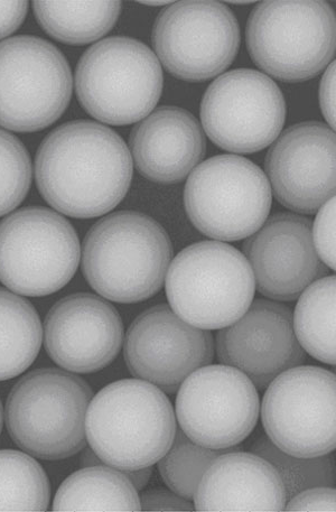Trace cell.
Segmentation results:
<instances>
[{
    "instance_id": "obj_14",
    "label": "cell",
    "mask_w": 336,
    "mask_h": 512,
    "mask_svg": "<svg viewBox=\"0 0 336 512\" xmlns=\"http://www.w3.org/2000/svg\"><path fill=\"white\" fill-rule=\"evenodd\" d=\"M156 57L174 77L205 81L219 76L236 59L240 29L235 14L217 2H179L158 16Z\"/></svg>"
},
{
    "instance_id": "obj_9",
    "label": "cell",
    "mask_w": 336,
    "mask_h": 512,
    "mask_svg": "<svg viewBox=\"0 0 336 512\" xmlns=\"http://www.w3.org/2000/svg\"><path fill=\"white\" fill-rule=\"evenodd\" d=\"M79 262L77 232L59 213L26 208L0 223V282L17 294L60 291L76 274Z\"/></svg>"
},
{
    "instance_id": "obj_19",
    "label": "cell",
    "mask_w": 336,
    "mask_h": 512,
    "mask_svg": "<svg viewBox=\"0 0 336 512\" xmlns=\"http://www.w3.org/2000/svg\"><path fill=\"white\" fill-rule=\"evenodd\" d=\"M44 340L56 365L76 374H92L118 356L124 324L105 300L74 294L52 307L45 320Z\"/></svg>"
},
{
    "instance_id": "obj_13",
    "label": "cell",
    "mask_w": 336,
    "mask_h": 512,
    "mask_svg": "<svg viewBox=\"0 0 336 512\" xmlns=\"http://www.w3.org/2000/svg\"><path fill=\"white\" fill-rule=\"evenodd\" d=\"M282 91L266 74L235 70L212 82L201 120L211 141L232 153L251 154L273 144L285 124Z\"/></svg>"
},
{
    "instance_id": "obj_23",
    "label": "cell",
    "mask_w": 336,
    "mask_h": 512,
    "mask_svg": "<svg viewBox=\"0 0 336 512\" xmlns=\"http://www.w3.org/2000/svg\"><path fill=\"white\" fill-rule=\"evenodd\" d=\"M42 343V325L33 305L0 288V381L23 374Z\"/></svg>"
},
{
    "instance_id": "obj_31",
    "label": "cell",
    "mask_w": 336,
    "mask_h": 512,
    "mask_svg": "<svg viewBox=\"0 0 336 512\" xmlns=\"http://www.w3.org/2000/svg\"><path fill=\"white\" fill-rule=\"evenodd\" d=\"M285 511L336 510V492L330 486L308 488L286 502Z\"/></svg>"
},
{
    "instance_id": "obj_17",
    "label": "cell",
    "mask_w": 336,
    "mask_h": 512,
    "mask_svg": "<svg viewBox=\"0 0 336 512\" xmlns=\"http://www.w3.org/2000/svg\"><path fill=\"white\" fill-rule=\"evenodd\" d=\"M216 351L222 365L241 371L257 389L306 361L291 309L272 300L252 302L238 321L220 330Z\"/></svg>"
},
{
    "instance_id": "obj_35",
    "label": "cell",
    "mask_w": 336,
    "mask_h": 512,
    "mask_svg": "<svg viewBox=\"0 0 336 512\" xmlns=\"http://www.w3.org/2000/svg\"><path fill=\"white\" fill-rule=\"evenodd\" d=\"M123 472L138 492L146 488L149 480H151L153 476L152 467Z\"/></svg>"
},
{
    "instance_id": "obj_25",
    "label": "cell",
    "mask_w": 336,
    "mask_h": 512,
    "mask_svg": "<svg viewBox=\"0 0 336 512\" xmlns=\"http://www.w3.org/2000/svg\"><path fill=\"white\" fill-rule=\"evenodd\" d=\"M335 277L325 276L298 297L293 327L304 351L335 365Z\"/></svg>"
},
{
    "instance_id": "obj_26",
    "label": "cell",
    "mask_w": 336,
    "mask_h": 512,
    "mask_svg": "<svg viewBox=\"0 0 336 512\" xmlns=\"http://www.w3.org/2000/svg\"><path fill=\"white\" fill-rule=\"evenodd\" d=\"M50 493L45 471L30 455L0 451V511H45Z\"/></svg>"
},
{
    "instance_id": "obj_6",
    "label": "cell",
    "mask_w": 336,
    "mask_h": 512,
    "mask_svg": "<svg viewBox=\"0 0 336 512\" xmlns=\"http://www.w3.org/2000/svg\"><path fill=\"white\" fill-rule=\"evenodd\" d=\"M155 53L129 37H110L83 54L76 74L81 105L102 123L124 126L143 120L163 91Z\"/></svg>"
},
{
    "instance_id": "obj_32",
    "label": "cell",
    "mask_w": 336,
    "mask_h": 512,
    "mask_svg": "<svg viewBox=\"0 0 336 512\" xmlns=\"http://www.w3.org/2000/svg\"><path fill=\"white\" fill-rule=\"evenodd\" d=\"M140 508L144 511H192L194 505L172 490L149 489L139 497Z\"/></svg>"
},
{
    "instance_id": "obj_7",
    "label": "cell",
    "mask_w": 336,
    "mask_h": 512,
    "mask_svg": "<svg viewBox=\"0 0 336 512\" xmlns=\"http://www.w3.org/2000/svg\"><path fill=\"white\" fill-rule=\"evenodd\" d=\"M250 57L269 76L301 82L320 74L335 54V15L325 2H264L247 25Z\"/></svg>"
},
{
    "instance_id": "obj_11",
    "label": "cell",
    "mask_w": 336,
    "mask_h": 512,
    "mask_svg": "<svg viewBox=\"0 0 336 512\" xmlns=\"http://www.w3.org/2000/svg\"><path fill=\"white\" fill-rule=\"evenodd\" d=\"M335 387L333 372L320 367L298 366L276 377L260 408L270 442L300 458L331 454L336 446Z\"/></svg>"
},
{
    "instance_id": "obj_10",
    "label": "cell",
    "mask_w": 336,
    "mask_h": 512,
    "mask_svg": "<svg viewBox=\"0 0 336 512\" xmlns=\"http://www.w3.org/2000/svg\"><path fill=\"white\" fill-rule=\"evenodd\" d=\"M71 95L69 64L54 45L33 36L0 43V126L20 133L49 127Z\"/></svg>"
},
{
    "instance_id": "obj_1",
    "label": "cell",
    "mask_w": 336,
    "mask_h": 512,
    "mask_svg": "<svg viewBox=\"0 0 336 512\" xmlns=\"http://www.w3.org/2000/svg\"><path fill=\"white\" fill-rule=\"evenodd\" d=\"M134 164L123 138L92 121H72L45 138L35 162L37 185L56 211L96 218L123 201Z\"/></svg>"
},
{
    "instance_id": "obj_28",
    "label": "cell",
    "mask_w": 336,
    "mask_h": 512,
    "mask_svg": "<svg viewBox=\"0 0 336 512\" xmlns=\"http://www.w3.org/2000/svg\"><path fill=\"white\" fill-rule=\"evenodd\" d=\"M231 450L204 448L189 439L181 428L177 427L171 448L157 462V468L168 488L176 495L191 501L211 464L221 454Z\"/></svg>"
},
{
    "instance_id": "obj_37",
    "label": "cell",
    "mask_w": 336,
    "mask_h": 512,
    "mask_svg": "<svg viewBox=\"0 0 336 512\" xmlns=\"http://www.w3.org/2000/svg\"><path fill=\"white\" fill-rule=\"evenodd\" d=\"M143 4H147V5H166V4H170V3H164V2H144Z\"/></svg>"
},
{
    "instance_id": "obj_29",
    "label": "cell",
    "mask_w": 336,
    "mask_h": 512,
    "mask_svg": "<svg viewBox=\"0 0 336 512\" xmlns=\"http://www.w3.org/2000/svg\"><path fill=\"white\" fill-rule=\"evenodd\" d=\"M30 155L16 137L0 129V217L18 207L30 190Z\"/></svg>"
},
{
    "instance_id": "obj_8",
    "label": "cell",
    "mask_w": 336,
    "mask_h": 512,
    "mask_svg": "<svg viewBox=\"0 0 336 512\" xmlns=\"http://www.w3.org/2000/svg\"><path fill=\"white\" fill-rule=\"evenodd\" d=\"M272 189L256 164L220 155L195 167L185 186L186 212L203 235L237 241L254 235L272 208Z\"/></svg>"
},
{
    "instance_id": "obj_36",
    "label": "cell",
    "mask_w": 336,
    "mask_h": 512,
    "mask_svg": "<svg viewBox=\"0 0 336 512\" xmlns=\"http://www.w3.org/2000/svg\"><path fill=\"white\" fill-rule=\"evenodd\" d=\"M2 426H3V409H2V403H0V432H2Z\"/></svg>"
},
{
    "instance_id": "obj_4",
    "label": "cell",
    "mask_w": 336,
    "mask_h": 512,
    "mask_svg": "<svg viewBox=\"0 0 336 512\" xmlns=\"http://www.w3.org/2000/svg\"><path fill=\"white\" fill-rule=\"evenodd\" d=\"M165 287L174 313L205 331L238 321L256 291L245 255L220 241H202L182 250L168 267Z\"/></svg>"
},
{
    "instance_id": "obj_21",
    "label": "cell",
    "mask_w": 336,
    "mask_h": 512,
    "mask_svg": "<svg viewBox=\"0 0 336 512\" xmlns=\"http://www.w3.org/2000/svg\"><path fill=\"white\" fill-rule=\"evenodd\" d=\"M193 501L198 511H283L287 497L272 464L237 449L211 464Z\"/></svg>"
},
{
    "instance_id": "obj_34",
    "label": "cell",
    "mask_w": 336,
    "mask_h": 512,
    "mask_svg": "<svg viewBox=\"0 0 336 512\" xmlns=\"http://www.w3.org/2000/svg\"><path fill=\"white\" fill-rule=\"evenodd\" d=\"M320 102L322 113L330 128L335 129V62L329 65L321 81Z\"/></svg>"
},
{
    "instance_id": "obj_22",
    "label": "cell",
    "mask_w": 336,
    "mask_h": 512,
    "mask_svg": "<svg viewBox=\"0 0 336 512\" xmlns=\"http://www.w3.org/2000/svg\"><path fill=\"white\" fill-rule=\"evenodd\" d=\"M54 511H140L138 491L123 471L95 465L73 473L56 493Z\"/></svg>"
},
{
    "instance_id": "obj_3",
    "label": "cell",
    "mask_w": 336,
    "mask_h": 512,
    "mask_svg": "<svg viewBox=\"0 0 336 512\" xmlns=\"http://www.w3.org/2000/svg\"><path fill=\"white\" fill-rule=\"evenodd\" d=\"M177 430L171 400L140 379L116 381L91 399L86 436L109 467L133 471L153 467L171 448Z\"/></svg>"
},
{
    "instance_id": "obj_12",
    "label": "cell",
    "mask_w": 336,
    "mask_h": 512,
    "mask_svg": "<svg viewBox=\"0 0 336 512\" xmlns=\"http://www.w3.org/2000/svg\"><path fill=\"white\" fill-rule=\"evenodd\" d=\"M177 392L176 421L196 444L213 450L236 449L254 432L260 414L258 389L238 369L202 367Z\"/></svg>"
},
{
    "instance_id": "obj_30",
    "label": "cell",
    "mask_w": 336,
    "mask_h": 512,
    "mask_svg": "<svg viewBox=\"0 0 336 512\" xmlns=\"http://www.w3.org/2000/svg\"><path fill=\"white\" fill-rule=\"evenodd\" d=\"M317 255L328 268L335 269V198L325 202L317 213L312 229Z\"/></svg>"
},
{
    "instance_id": "obj_27",
    "label": "cell",
    "mask_w": 336,
    "mask_h": 512,
    "mask_svg": "<svg viewBox=\"0 0 336 512\" xmlns=\"http://www.w3.org/2000/svg\"><path fill=\"white\" fill-rule=\"evenodd\" d=\"M250 452L273 465L284 484L287 501L308 488L332 487L335 483V468L331 454L315 458H300L287 454L276 448L264 433H258L252 440Z\"/></svg>"
},
{
    "instance_id": "obj_16",
    "label": "cell",
    "mask_w": 336,
    "mask_h": 512,
    "mask_svg": "<svg viewBox=\"0 0 336 512\" xmlns=\"http://www.w3.org/2000/svg\"><path fill=\"white\" fill-rule=\"evenodd\" d=\"M276 199L289 210L312 214L335 194V135L317 121L285 130L266 157Z\"/></svg>"
},
{
    "instance_id": "obj_5",
    "label": "cell",
    "mask_w": 336,
    "mask_h": 512,
    "mask_svg": "<svg viewBox=\"0 0 336 512\" xmlns=\"http://www.w3.org/2000/svg\"><path fill=\"white\" fill-rule=\"evenodd\" d=\"M91 399V388L78 376L56 369L33 371L8 397V432L20 448L36 458H70L86 446Z\"/></svg>"
},
{
    "instance_id": "obj_15",
    "label": "cell",
    "mask_w": 336,
    "mask_h": 512,
    "mask_svg": "<svg viewBox=\"0 0 336 512\" xmlns=\"http://www.w3.org/2000/svg\"><path fill=\"white\" fill-rule=\"evenodd\" d=\"M214 353L210 331L186 323L165 304L140 314L125 340L129 371L171 395L194 371L209 366Z\"/></svg>"
},
{
    "instance_id": "obj_18",
    "label": "cell",
    "mask_w": 336,
    "mask_h": 512,
    "mask_svg": "<svg viewBox=\"0 0 336 512\" xmlns=\"http://www.w3.org/2000/svg\"><path fill=\"white\" fill-rule=\"evenodd\" d=\"M245 242V257L256 290L276 302H291L308 286L329 274L317 255L310 220L279 213Z\"/></svg>"
},
{
    "instance_id": "obj_24",
    "label": "cell",
    "mask_w": 336,
    "mask_h": 512,
    "mask_svg": "<svg viewBox=\"0 0 336 512\" xmlns=\"http://www.w3.org/2000/svg\"><path fill=\"white\" fill-rule=\"evenodd\" d=\"M120 2H35L34 12L55 40L72 45L95 42L115 26Z\"/></svg>"
},
{
    "instance_id": "obj_33",
    "label": "cell",
    "mask_w": 336,
    "mask_h": 512,
    "mask_svg": "<svg viewBox=\"0 0 336 512\" xmlns=\"http://www.w3.org/2000/svg\"><path fill=\"white\" fill-rule=\"evenodd\" d=\"M26 2H0V39L14 33L27 14Z\"/></svg>"
},
{
    "instance_id": "obj_2",
    "label": "cell",
    "mask_w": 336,
    "mask_h": 512,
    "mask_svg": "<svg viewBox=\"0 0 336 512\" xmlns=\"http://www.w3.org/2000/svg\"><path fill=\"white\" fill-rule=\"evenodd\" d=\"M173 247L154 219L134 211L109 214L83 242L82 268L88 283L105 299L133 304L161 291Z\"/></svg>"
},
{
    "instance_id": "obj_20",
    "label": "cell",
    "mask_w": 336,
    "mask_h": 512,
    "mask_svg": "<svg viewBox=\"0 0 336 512\" xmlns=\"http://www.w3.org/2000/svg\"><path fill=\"white\" fill-rule=\"evenodd\" d=\"M129 146L138 172L164 184L183 181L207 150L198 120L176 107L157 109L140 121L130 135Z\"/></svg>"
}]
</instances>
